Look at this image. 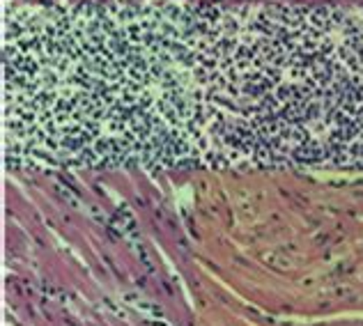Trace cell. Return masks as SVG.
<instances>
[{"label":"cell","mask_w":363,"mask_h":326,"mask_svg":"<svg viewBox=\"0 0 363 326\" xmlns=\"http://www.w3.org/2000/svg\"><path fill=\"white\" fill-rule=\"evenodd\" d=\"M3 142L35 175H363V9L21 7L3 30Z\"/></svg>","instance_id":"obj_1"},{"label":"cell","mask_w":363,"mask_h":326,"mask_svg":"<svg viewBox=\"0 0 363 326\" xmlns=\"http://www.w3.org/2000/svg\"><path fill=\"white\" fill-rule=\"evenodd\" d=\"M207 175L184 239L209 299L251 326H363V175Z\"/></svg>","instance_id":"obj_2"}]
</instances>
